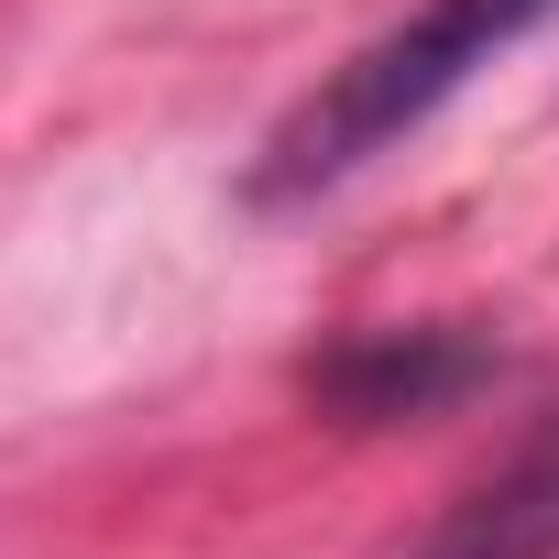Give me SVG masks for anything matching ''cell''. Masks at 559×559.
<instances>
[{
  "label": "cell",
  "mask_w": 559,
  "mask_h": 559,
  "mask_svg": "<svg viewBox=\"0 0 559 559\" xmlns=\"http://www.w3.org/2000/svg\"><path fill=\"white\" fill-rule=\"evenodd\" d=\"M537 23H559V0H417V12H395L384 34H362L286 121L263 132V154L241 165V198L252 209H308V198L352 187L406 132H428L483 67H504Z\"/></svg>",
  "instance_id": "obj_1"
},
{
  "label": "cell",
  "mask_w": 559,
  "mask_h": 559,
  "mask_svg": "<svg viewBox=\"0 0 559 559\" xmlns=\"http://www.w3.org/2000/svg\"><path fill=\"white\" fill-rule=\"evenodd\" d=\"M406 559H559V406H548Z\"/></svg>",
  "instance_id": "obj_2"
},
{
  "label": "cell",
  "mask_w": 559,
  "mask_h": 559,
  "mask_svg": "<svg viewBox=\"0 0 559 559\" xmlns=\"http://www.w3.org/2000/svg\"><path fill=\"white\" fill-rule=\"evenodd\" d=\"M493 373V352L483 341H461V330H362V341H341L330 352V373H319V395L352 417V428H384V417H428V406H450V395H472Z\"/></svg>",
  "instance_id": "obj_3"
}]
</instances>
